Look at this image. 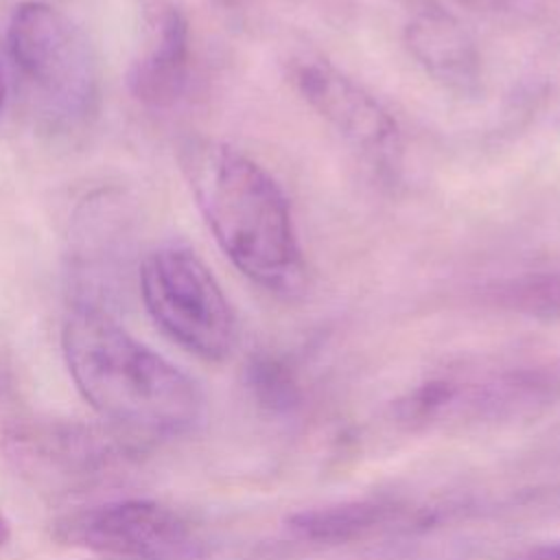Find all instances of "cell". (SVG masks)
Segmentation results:
<instances>
[{"mask_svg": "<svg viewBox=\"0 0 560 560\" xmlns=\"http://www.w3.org/2000/svg\"><path fill=\"white\" fill-rule=\"evenodd\" d=\"M400 508L383 499H354L319 505L293 514L287 523L291 532L313 542H350L368 538L394 523Z\"/></svg>", "mask_w": 560, "mask_h": 560, "instance_id": "10", "label": "cell"}, {"mask_svg": "<svg viewBox=\"0 0 560 560\" xmlns=\"http://www.w3.org/2000/svg\"><path fill=\"white\" fill-rule=\"evenodd\" d=\"M7 92H9L7 63H4V57H2V50H0V114H2V109H4V103H7Z\"/></svg>", "mask_w": 560, "mask_h": 560, "instance_id": "14", "label": "cell"}, {"mask_svg": "<svg viewBox=\"0 0 560 560\" xmlns=\"http://www.w3.org/2000/svg\"><path fill=\"white\" fill-rule=\"evenodd\" d=\"M55 538L118 560H173L190 545L188 523L151 499H118L63 514Z\"/></svg>", "mask_w": 560, "mask_h": 560, "instance_id": "6", "label": "cell"}, {"mask_svg": "<svg viewBox=\"0 0 560 560\" xmlns=\"http://www.w3.org/2000/svg\"><path fill=\"white\" fill-rule=\"evenodd\" d=\"M291 83L300 96L381 175H394L402 160V133L394 116L354 79L326 59H295Z\"/></svg>", "mask_w": 560, "mask_h": 560, "instance_id": "7", "label": "cell"}, {"mask_svg": "<svg viewBox=\"0 0 560 560\" xmlns=\"http://www.w3.org/2000/svg\"><path fill=\"white\" fill-rule=\"evenodd\" d=\"M61 348L79 394L109 427L133 438H171L201 420L197 381L131 337L105 308L77 304Z\"/></svg>", "mask_w": 560, "mask_h": 560, "instance_id": "1", "label": "cell"}, {"mask_svg": "<svg viewBox=\"0 0 560 560\" xmlns=\"http://www.w3.org/2000/svg\"><path fill=\"white\" fill-rule=\"evenodd\" d=\"M182 168L195 201L225 256L267 291L291 295L304 262L289 201L276 179L241 151L190 140Z\"/></svg>", "mask_w": 560, "mask_h": 560, "instance_id": "2", "label": "cell"}, {"mask_svg": "<svg viewBox=\"0 0 560 560\" xmlns=\"http://www.w3.org/2000/svg\"><path fill=\"white\" fill-rule=\"evenodd\" d=\"M138 438L114 427L74 420H20L7 427V459L35 490L81 494L118 477L133 459Z\"/></svg>", "mask_w": 560, "mask_h": 560, "instance_id": "4", "label": "cell"}, {"mask_svg": "<svg viewBox=\"0 0 560 560\" xmlns=\"http://www.w3.org/2000/svg\"><path fill=\"white\" fill-rule=\"evenodd\" d=\"M405 44L424 72L464 96L481 85V55L468 28L440 4L418 7L405 24Z\"/></svg>", "mask_w": 560, "mask_h": 560, "instance_id": "8", "label": "cell"}, {"mask_svg": "<svg viewBox=\"0 0 560 560\" xmlns=\"http://www.w3.org/2000/svg\"><path fill=\"white\" fill-rule=\"evenodd\" d=\"M7 48L35 109L57 127L88 120L98 103V68L88 37L46 2L20 4Z\"/></svg>", "mask_w": 560, "mask_h": 560, "instance_id": "3", "label": "cell"}, {"mask_svg": "<svg viewBox=\"0 0 560 560\" xmlns=\"http://www.w3.org/2000/svg\"><path fill=\"white\" fill-rule=\"evenodd\" d=\"M9 536H11V527H9V521H7L4 512L0 510V547L9 540Z\"/></svg>", "mask_w": 560, "mask_h": 560, "instance_id": "15", "label": "cell"}, {"mask_svg": "<svg viewBox=\"0 0 560 560\" xmlns=\"http://www.w3.org/2000/svg\"><path fill=\"white\" fill-rule=\"evenodd\" d=\"M247 383L254 396L271 407L287 409L298 400V383L287 363L276 357L260 354L247 365Z\"/></svg>", "mask_w": 560, "mask_h": 560, "instance_id": "11", "label": "cell"}, {"mask_svg": "<svg viewBox=\"0 0 560 560\" xmlns=\"http://www.w3.org/2000/svg\"><path fill=\"white\" fill-rule=\"evenodd\" d=\"M501 300L512 308L560 317V276H527L501 289Z\"/></svg>", "mask_w": 560, "mask_h": 560, "instance_id": "12", "label": "cell"}, {"mask_svg": "<svg viewBox=\"0 0 560 560\" xmlns=\"http://www.w3.org/2000/svg\"><path fill=\"white\" fill-rule=\"evenodd\" d=\"M140 293L153 322L182 348L223 361L236 343V319L219 282L186 245H164L140 267Z\"/></svg>", "mask_w": 560, "mask_h": 560, "instance_id": "5", "label": "cell"}, {"mask_svg": "<svg viewBox=\"0 0 560 560\" xmlns=\"http://www.w3.org/2000/svg\"><path fill=\"white\" fill-rule=\"evenodd\" d=\"M510 560H560V542H545L516 553Z\"/></svg>", "mask_w": 560, "mask_h": 560, "instance_id": "13", "label": "cell"}, {"mask_svg": "<svg viewBox=\"0 0 560 560\" xmlns=\"http://www.w3.org/2000/svg\"><path fill=\"white\" fill-rule=\"evenodd\" d=\"M147 26V46L131 66L129 88L138 101L162 107L173 103L186 83L188 24L175 7L155 2L149 7Z\"/></svg>", "mask_w": 560, "mask_h": 560, "instance_id": "9", "label": "cell"}]
</instances>
